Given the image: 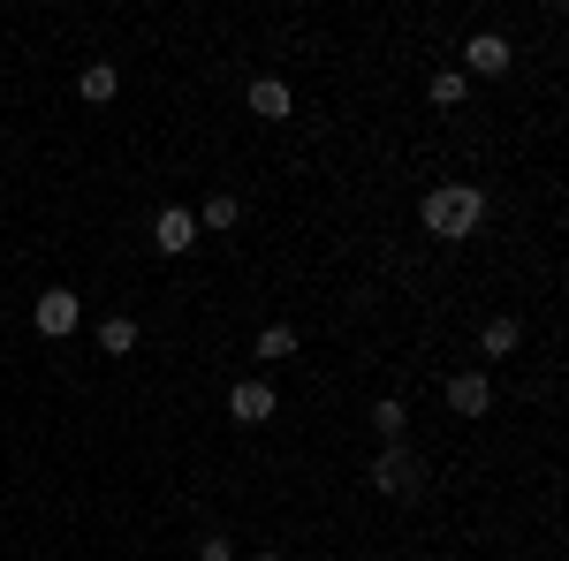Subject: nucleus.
Instances as JSON below:
<instances>
[{
	"label": "nucleus",
	"mask_w": 569,
	"mask_h": 561,
	"mask_svg": "<svg viewBox=\"0 0 569 561\" xmlns=\"http://www.w3.org/2000/svg\"><path fill=\"white\" fill-rule=\"evenodd\" d=\"M433 107H463V69H440L433 77Z\"/></svg>",
	"instance_id": "obj_15"
},
{
	"label": "nucleus",
	"mask_w": 569,
	"mask_h": 561,
	"mask_svg": "<svg viewBox=\"0 0 569 561\" xmlns=\"http://www.w3.org/2000/svg\"><path fill=\"white\" fill-rule=\"evenodd\" d=\"M77 319H84V303H77V289H46V297H39V334H46V342L77 334Z\"/></svg>",
	"instance_id": "obj_4"
},
{
	"label": "nucleus",
	"mask_w": 569,
	"mask_h": 561,
	"mask_svg": "<svg viewBox=\"0 0 569 561\" xmlns=\"http://www.w3.org/2000/svg\"><path fill=\"white\" fill-rule=\"evenodd\" d=\"M509 61H517V53H509V39H501V31H479V39L463 46V69H471V77H501Z\"/></svg>",
	"instance_id": "obj_6"
},
{
	"label": "nucleus",
	"mask_w": 569,
	"mask_h": 561,
	"mask_svg": "<svg viewBox=\"0 0 569 561\" xmlns=\"http://www.w3.org/2000/svg\"><path fill=\"white\" fill-rule=\"evenodd\" d=\"M273 410H281V394L266 388V380H236V388H228V418H236V425H266Z\"/></svg>",
	"instance_id": "obj_3"
},
{
	"label": "nucleus",
	"mask_w": 569,
	"mask_h": 561,
	"mask_svg": "<svg viewBox=\"0 0 569 561\" xmlns=\"http://www.w3.org/2000/svg\"><path fill=\"white\" fill-rule=\"evenodd\" d=\"M372 493H388V501H418V493H426V463H418L410 448H380V463H372Z\"/></svg>",
	"instance_id": "obj_2"
},
{
	"label": "nucleus",
	"mask_w": 569,
	"mask_h": 561,
	"mask_svg": "<svg viewBox=\"0 0 569 561\" xmlns=\"http://www.w3.org/2000/svg\"><path fill=\"white\" fill-rule=\"evenodd\" d=\"M402 425H410V418H402V402H372V432H380L388 448H402Z\"/></svg>",
	"instance_id": "obj_13"
},
{
	"label": "nucleus",
	"mask_w": 569,
	"mask_h": 561,
	"mask_svg": "<svg viewBox=\"0 0 569 561\" xmlns=\"http://www.w3.org/2000/svg\"><path fill=\"white\" fill-rule=\"evenodd\" d=\"M77 91H84L91 107H107V99H114V91H122V69H114V61H91L84 77H77Z\"/></svg>",
	"instance_id": "obj_9"
},
{
	"label": "nucleus",
	"mask_w": 569,
	"mask_h": 561,
	"mask_svg": "<svg viewBox=\"0 0 569 561\" xmlns=\"http://www.w3.org/2000/svg\"><path fill=\"white\" fill-rule=\"evenodd\" d=\"M259 561H289V554H259Z\"/></svg>",
	"instance_id": "obj_17"
},
{
	"label": "nucleus",
	"mask_w": 569,
	"mask_h": 561,
	"mask_svg": "<svg viewBox=\"0 0 569 561\" xmlns=\"http://www.w3.org/2000/svg\"><path fill=\"white\" fill-rule=\"evenodd\" d=\"M289 107H297V99H289L281 77H259V84H251V114H259V122H289Z\"/></svg>",
	"instance_id": "obj_8"
},
{
	"label": "nucleus",
	"mask_w": 569,
	"mask_h": 561,
	"mask_svg": "<svg viewBox=\"0 0 569 561\" xmlns=\"http://www.w3.org/2000/svg\"><path fill=\"white\" fill-rule=\"evenodd\" d=\"M479 220H486V190L479 182H440V190H426V228H433L440 243L479 236Z\"/></svg>",
	"instance_id": "obj_1"
},
{
	"label": "nucleus",
	"mask_w": 569,
	"mask_h": 561,
	"mask_svg": "<svg viewBox=\"0 0 569 561\" xmlns=\"http://www.w3.org/2000/svg\"><path fill=\"white\" fill-rule=\"evenodd\" d=\"M517 342H525V327H517V319H486V327H479L486 357H517Z\"/></svg>",
	"instance_id": "obj_10"
},
{
	"label": "nucleus",
	"mask_w": 569,
	"mask_h": 561,
	"mask_svg": "<svg viewBox=\"0 0 569 561\" xmlns=\"http://www.w3.org/2000/svg\"><path fill=\"white\" fill-rule=\"evenodd\" d=\"M99 349H107V357H130V349H137V319H130V311L99 319Z\"/></svg>",
	"instance_id": "obj_11"
},
{
	"label": "nucleus",
	"mask_w": 569,
	"mask_h": 561,
	"mask_svg": "<svg viewBox=\"0 0 569 561\" xmlns=\"http://www.w3.org/2000/svg\"><path fill=\"white\" fill-rule=\"evenodd\" d=\"M152 236H160V251H168V259H182V251L198 243V213H190V206H160Z\"/></svg>",
	"instance_id": "obj_5"
},
{
	"label": "nucleus",
	"mask_w": 569,
	"mask_h": 561,
	"mask_svg": "<svg viewBox=\"0 0 569 561\" xmlns=\"http://www.w3.org/2000/svg\"><path fill=\"white\" fill-rule=\"evenodd\" d=\"M236 220H243V206H236V198H228V190H213V198H206V206H198V228H213V236H228V228H236Z\"/></svg>",
	"instance_id": "obj_12"
},
{
	"label": "nucleus",
	"mask_w": 569,
	"mask_h": 561,
	"mask_svg": "<svg viewBox=\"0 0 569 561\" xmlns=\"http://www.w3.org/2000/svg\"><path fill=\"white\" fill-rule=\"evenodd\" d=\"M259 357H266V364L297 357V327H266V334H259Z\"/></svg>",
	"instance_id": "obj_14"
},
{
	"label": "nucleus",
	"mask_w": 569,
	"mask_h": 561,
	"mask_svg": "<svg viewBox=\"0 0 569 561\" xmlns=\"http://www.w3.org/2000/svg\"><path fill=\"white\" fill-rule=\"evenodd\" d=\"M198 561H236V547L228 539H198Z\"/></svg>",
	"instance_id": "obj_16"
},
{
	"label": "nucleus",
	"mask_w": 569,
	"mask_h": 561,
	"mask_svg": "<svg viewBox=\"0 0 569 561\" xmlns=\"http://www.w3.org/2000/svg\"><path fill=\"white\" fill-rule=\"evenodd\" d=\"M448 410H456V418H486V410H493L486 372H456V380H448Z\"/></svg>",
	"instance_id": "obj_7"
}]
</instances>
